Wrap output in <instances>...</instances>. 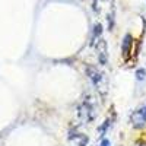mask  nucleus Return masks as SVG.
Listing matches in <instances>:
<instances>
[{
    "label": "nucleus",
    "instance_id": "1",
    "mask_svg": "<svg viewBox=\"0 0 146 146\" xmlns=\"http://www.w3.org/2000/svg\"><path fill=\"white\" fill-rule=\"evenodd\" d=\"M86 75H88L89 80L92 82V85L95 86V89H98V92H101V94H105L107 86H108L105 73L102 70H100L96 66H86Z\"/></svg>",
    "mask_w": 146,
    "mask_h": 146
},
{
    "label": "nucleus",
    "instance_id": "2",
    "mask_svg": "<svg viewBox=\"0 0 146 146\" xmlns=\"http://www.w3.org/2000/svg\"><path fill=\"white\" fill-rule=\"evenodd\" d=\"M130 123L135 129H143L146 126V102L139 105L130 115Z\"/></svg>",
    "mask_w": 146,
    "mask_h": 146
},
{
    "label": "nucleus",
    "instance_id": "3",
    "mask_svg": "<svg viewBox=\"0 0 146 146\" xmlns=\"http://www.w3.org/2000/svg\"><path fill=\"white\" fill-rule=\"evenodd\" d=\"M96 57H98V62L102 66L107 63V44L104 40L96 41Z\"/></svg>",
    "mask_w": 146,
    "mask_h": 146
},
{
    "label": "nucleus",
    "instance_id": "4",
    "mask_svg": "<svg viewBox=\"0 0 146 146\" xmlns=\"http://www.w3.org/2000/svg\"><path fill=\"white\" fill-rule=\"evenodd\" d=\"M131 44H133V38H131V35L127 34L123 38V44H121V53H123L124 58H127L131 53Z\"/></svg>",
    "mask_w": 146,
    "mask_h": 146
},
{
    "label": "nucleus",
    "instance_id": "5",
    "mask_svg": "<svg viewBox=\"0 0 146 146\" xmlns=\"http://www.w3.org/2000/svg\"><path fill=\"white\" fill-rule=\"evenodd\" d=\"M136 79L137 80H145L146 79V69H139L136 72Z\"/></svg>",
    "mask_w": 146,
    "mask_h": 146
},
{
    "label": "nucleus",
    "instance_id": "6",
    "mask_svg": "<svg viewBox=\"0 0 146 146\" xmlns=\"http://www.w3.org/2000/svg\"><path fill=\"white\" fill-rule=\"evenodd\" d=\"M100 146H111V140H110V139H107V137H104V139L101 140Z\"/></svg>",
    "mask_w": 146,
    "mask_h": 146
},
{
    "label": "nucleus",
    "instance_id": "7",
    "mask_svg": "<svg viewBox=\"0 0 146 146\" xmlns=\"http://www.w3.org/2000/svg\"><path fill=\"white\" fill-rule=\"evenodd\" d=\"M143 146H145V145H143Z\"/></svg>",
    "mask_w": 146,
    "mask_h": 146
}]
</instances>
